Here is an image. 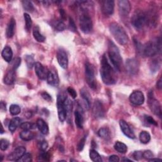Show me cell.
Instances as JSON below:
<instances>
[{
    "label": "cell",
    "instance_id": "cell-19",
    "mask_svg": "<svg viewBox=\"0 0 162 162\" xmlns=\"http://www.w3.org/2000/svg\"><path fill=\"white\" fill-rule=\"evenodd\" d=\"M47 82L48 83L53 87H57L59 84V78L58 76L54 71H48L47 76Z\"/></svg>",
    "mask_w": 162,
    "mask_h": 162
},
{
    "label": "cell",
    "instance_id": "cell-9",
    "mask_svg": "<svg viewBox=\"0 0 162 162\" xmlns=\"http://www.w3.org/2000/svg\"><path fill=\"white\" fill-rule=\"evenodd\" d=\"M125 67L127 72L130 75H135L137 74L140 69V63L135 58L128 59L126 61Z\"/></svg>",
    "mask_w": 162,
    "mask_h": 162
},
{
    "label": "cell",
    "instance_id": "cell-52",
    "mask_svg": "<svg viewBox=\"0 0 162 162\" xmlns=\"http://www.w3.org/2000/svg\"><path fill=\"white\" fill-rule=\"evenodd\" d=\"M48 146V143L46 142V141H42L40 143V145H39V148H40V150L42 151H46V150L47 149Z\"/></svg>",
    "mask_w": 162,
    "mask_h": 162
},
{
    "label": "cell",
    "instance_id": "cell-21",
    "mask_svg": "<svg viewBox=\"0 0 162 162\" xmlns=\"http://www.w3.org/2000/svg\"><path fill=\"white\" fill-rule=\"evenodd\" d=\"M16 26V22L13 18H11L10 20L6 31V34L7 37L11 38L13 36L15 32V27Z\"/></svg>",
    "mask_w": 162,
    "mask_h": 162
},
{
    "label": "cell",
    "instance_id": "cell-32",
    "mask_svg": "<svg viewBox=\"0 0 162 162\" xmlns=\"http://www.w3.org/2000/svg\"><path fill=\"white\" fill-rule=\"evenodd\" d=\"M33 36L34 39L39 42H42L45 41V37L42 35L39 32V29L38 27H35L33 29Z\"/></svg>",
    "mask_w": 162,
    "mask_h": 162
},
{
    "label": "cell",
    "instance_id": "cell-45",
    "mask_svg": "<svg viewBox=\"0 0 162 162\" xmlns=\"http://www.w3.org/2000/svg\"><path fill=\"white\" fill-rule=\"evenodd\" d=\"M85 143H86V137H84L83 138L81 139L77 145V150L79 151H81L84 149Z\"/></svg>",
    "mask_w": 162,
    "mask_h": 162
},
{
    "label": "cell",
    "instance_id": "cell-31",
    "mask_svg": "<svg viewBox=\"0 0 162 162\" xmlns=\"http://www.w3.org/2000/svg\"><path fill=\"white\" fill-rule=\"evenodd\" d=\"M140 140L143 144H148L151 140L150 134L146 131H142L140 134Z\"/></svg>",
    "mask_w": 162,
    "mask_h": 162
},
{
    "label": "cell",
    "instance_id": "cell-53",
    "mask_svg": "<svg viewBox=\"0 0 162 162\" xmlns=\"http://www.w3.org/2000/svg\"><path fill=\"white\" fill-rule=\"evenodd\" d=\"M109 161L111 162H119L120 159L119 157L117 155H111L109 158Z\"/></svg>",
    "mask_w": 162,
    "mask_h": 162
},
{
    "label": "cell",
    "instance_id": "cell-47",
    "mask_svg": "<svg viewBox=\"0 0 162 162\" xmlns=\"http://www.w3.org/2000/svg\"><path fill=\"white\" fill-rule=\"evenodd\" d=\"M69 29H70L73 32H76V29H77L75 22H74L73 19L71 17L69 18Z\"/></svg>",
    "mask_w": 162,
    "mask_h": 162
},
{
    "label": "cell",
    "instance_id": "cell-5",
    "mask_svg": "<svg viewBox=\"0 0 162 162\" xmlns=\"http://www.w3.org/2000/svg\"><path fill=\"white\" fill-rule=\"evenodd\" d=\"M131 23L136 29H142L146 24H148L147 14L142 11L135 12L132 17Z\"/></svg>",
    "mask_w": 162,
    "mask_h": 162
},
{
    "label": "cell",
    "instance_id": "cell-44",
    "mask_svg": "<svg viewBox=\"0 0 162 162\" xmlns=\"http://www.w3.org/2000/svg\"><path fill=\"white\" fill-rule=\"evenodd\" d=\"M50 157H51V155H50V153L49 152H45V151H42L40 156H39L40 159H41L42 160H44V161H49L50 159Z\"/></svg>",
    "mask_w": 162,
    "mask_h": 162
},
{
    "label": "cell",
    "instance_id": "cell-56",
    "mask_svg": "<svg viewBox=\"0 0 162 162\" xmlns=\"http://www.w3.org/2000/svg\"><path fill=\"white\" fill-rule=\"evenodd\" d=\"M60 14H61V16L62 18L63 19H65L66 18V13H65V11L61 9V10H60Z\"/></svg>",
    "mask_w": 162,
    "mask_h": 162
},
{
    "label": "cell",
    "instance_id": "cell-30",
    "mask_svg": "<svg viewBox=\"0 0 162 162\" xmlns=\"http://www.w3.org/2000/svg\"><path fill=\"white\" fill-rule=\"evenodd\" d=\"M114 148L120 153H125L127 151V146L123 143L117 141L114 145Z\"/></svg>",
    "mask_w": 162,
    "mask_h": 162
},
{
    "label": "cell",
    "instance_id": "cell-18",
    "mask_svg": "<svg viewBox=\"0 0 162 162\" xmlns=\"http://www.w3.org/2000/svg\"><path fill=\"white\" fill-rule=\"evenodd\" d=\"M115 7V2L112 0H106L103 2L102 10L105 15H111L113 13Z\"/></svg>",
    "mask_w": 162,
    "mask_h": 162
},
{
    "label": "cell",
    "instance_id": "cell-4",
    "mask_svg": "<svg viewBox=\"0 0 162 162\" xmlns=\"http://www.w3.org/2000/svg\"><path fill=\"white\" fill-rule=\"evenodd\" d=\"M110 31L113 37L120 44L125 45L129 41L128 36L122 27L117 23H112L110 26Z\"/></svg>",
    "mask_w": 162,
    "mask_h": 162
},
{
    "label": "cell",
    "instance_id": "cell-6",
    "mask_svg": "<svg viewBox=\"0 0 162 162\" xmlns=\"http://www.w3.org/2000/svg\"><path fill=\"white\" fill-rule=\"evenodd\" d=\"M85 75L86 80L89 86L92 89H95L97 87V84L95 75V70L93 66L89 62H87L86 63Z\"/></svg>",
    "mask_w": 162,
    "mask_h": 162
},
{
    "label": "cell",
    "instance_id": "cell-25",
    "mask_svg": "<svg viewBox=\"0 0 162 162\" xmlns=\"http://www.w3.org/2000/svg\"><path fill=\"white\" fill-rule=\"evenodd\" d=\"M64 107L65 108L66 110V119H71V113H72V108H73V103L72 101L68 98H66L64 103Z\"/></svg>",
    "mask_w": 162,
    "mask_h": 162
},
{
    "label": "cell",
    "instance_id": "cell-38",
    "mask_svg": "<svg viewBox=\"0 0 162 162\" xmlns=\"http://www.w3.org/2000/svg\"><path fill=\"white\" fill-rule=\"evenodd\" d=\"M10 146V143L8 140H5V139H2L0 141V148L2 151L7 150Z\"/></svg>",
    "mask_w": 162,
    "mask_h": 162
},
{
    "label": "cell",
    "instance_id": "cell-42",
    "mask_svg": "<svg viewBox=\"0 0 162 162\" xmlns=\"http://www.w3.org/2000/svg\"><path fill=\"white\" fill-rule=\"evenodd\" d=\"M20 64H21V59L20 58H17L12 62L11 68L13 69V70L16 71L17 68L20 66Z\"/></svg>",
    "mask_w": 162,
    "mask_h": 162
},
{
    "label": "cell",
    "instance_id": "cell-15",
    "mask_svg": "<svg viewBox=\"0 0 162 162\" xmlns=\"http://www.w3.org/2000/svg\"><path fill=\"white\" fill-rule=\"evenodd\" d=\"M34 68L36 74L40 79L44 80L47 79L48 71H46V69L41 63H40L39 62L36 63L34 65Z\"/></svg>",
    "mask_w": 162,
    "mask_h": 162
},
{
    "label": "cell",
    "instance_id": "cell-17",
    "mask_svg": "<svg viewBox=\"0 0 162 162\" xmlns=\"http://www.w3.org/2000/svg\"><path fill=\"white\" fill-rule=\"evenodd\" d=\"M119 124H120V129H121L122 132L125 135H126L127 137H129L130 139H134L135 138L134 133L131 130L130 127H129V125H128V124L125 121H124L123 120H121L119 122Z\"/></svg>",
    "mask_w": 162,
    "mask_h": 162
},
{
    "label": "cell",
    "instance_id": "cell-3",
    "mask_svg": "<svg viewBox=\"0 0 162 162\" xmlns=\"http://www.w3.org/2000/svg\"><path fill=\"white\" fill-rule=\"evenodd\" d=\"M161 41L160 37H156L143 46L141 53L146 56H154L161 52Z\"/></svg>",
    "mask_w": 162,
    "mask_h": 162
},
{
    "label": "cell",
    "instance_id": "cell-59",
    "mask_svg": "<svg viewBox=\"0 0 162 162\" xmlns=\"http://www.w3.org/2000/svg\"><path fill=\"white\" fill-rule=\"evenodd\" d=\"M4 132V130H3V126H2V131H1V134H3Z\"/></svg>",
    "mask_w": 162,
    "mask_h": 162
},
{
    "label": "cell",
    "instance_id": "cell-7",
    "mask_svg": "<svg viewBox=\"0 0 162 162\" xmlns=\"http://www.w3.org/2000/svg\"><path fill=\"white\" fill-rule=\"evenodd\" d=\"M79 25L81 31L84 34H89L92 29V22L90 16L86 13H82L79 17Z\"/></svg>",
    "mask_w": 162,
    "mask_h": 162
},
{
    "label": "cell",
    "instance_id": "cell-50",
    "mask_svg": "<svg viewBox=\"0 0 162 162\" xmlns=\"http://www.w3.org/2000/svg\"><path fill=\"white\" fill-rule=\"evenodd\" d=\"M67 92H68V94L70 95L73 98H76L77 97V92L72 87H68L67 88Z\"/></svg>",
    "mask_w": 162,
    "mask_h": 162
},
{
    "label": "cell",
    "instance_id": "cell-24",
    "mask_svg": "<svg viewBox=\"0 0 162 162\" xmlns=\"http://www.w3.org/2000/svg\"><path fill=\"white\" fill-rule=\"evenodd\" d=\"M75 122L77 127L79 129H82L84 125V117L82 112L81 113L80 110H77L74 113Z\"/></svg>",
    "mask_w": 162,
    "mask_h": 162
},
{
    "label": "cell",
    "instance_id": "cell-36",
    "mask_svg": "<svg viewBox=\"0 0 162 162\" xmlns=\"http://www.w3.org/2000/svg\"><path fill=\"white\" fill-rule=\"evenodd\" d=\"M22 3L23 7H24L25 10H26L28 12H34V5L32 3V2L26 0V1H23Z\"/></svg>",
    "mask_w": 162,
    "mask_h": 162
},
{
    "label": "cell",
    "instance_id": "cell-29",
    "mask_svg": "<svg viewBox=\"0 0 162 162\" xmlns=\"http://www.w3.org/2000/svg\"><path fill=\"white\" fill-rule=\"evenodd\" d=\"M161 66V61L158 58L153 59L150 63V70L153 73H155L158 71Z\"/></svg>",
    "mask_w": 162,
    "mask_h": 162
},
{
    "label": "cell",
    "instance_id": "cell-39",
    "mask_svg": "<svg viewBox=\"0 0 162 162\" xmlns=\"http://www.w3.org/2000/svg\"><path fill=\"white\" fill-rule=\"evenodd\" d=\"M26 61L27 63V65L29 68H31L35 65L34 58L32 56L27 55L26 57Z\"/></svg>",
    "mask_w": 162,
    "mask_h": 162
},
{
    "label": "cell",
    "instance_id": "cell-8",
    "mask_svg": "<svg viewBox=\"0 0 162 162\" xmlns=\"http://www.w3.org/2000/svg\"><path fill=\"white\" fill-rule=\"evenodd\" d=\"M67 96L64 94H59L57 97V110L58 119L61 122H63L66 119V113L64 107V101Z\"/></svg>",
    "mask_w": 162,
    "mask_h": 162
},
{
    "label": "cell",
    "instance_id": "cell-35",
    "mask_svg": "<svg viewBox=\"0 0 162 162\" xmlns=\"http://www.w3.org/2000/svg\"><path fill=\"white\" fill-rule=\"evenodd\" d=\"M24 16L25 22H26V29L27 31L29 32L31 30L32 25V18H31V16L27 13H25L24 14Z\"/></svg>",
    "mask_w": 162,
    "mask_h": 162
},
{
    "label": "cell",
    "instance_id": "cell-58",
    "mask_svg": "<svg viewBox=\"0 0 162 162\" xmlns=\"http://www.w3.org/2000/svg\"><path fill=\"white\" fill-rule=\"evenodd\" d=\"M122 161H132L131 160H129V159H128V158H124V159L122 160Z\"/></svg>",
    "mask_w": 162,
    "mask_h": 162
},
{
    "label": "cell",
    "instance_id": "cell-54",
    "mask_svg": "<svg viewBox=\"0 0 162 162\" xmlns=\"http://www.w3.org/2000/svg\"><path fill=\"white\" fill-rule=\"evenodd\" d=\"M156 87L158 89H161V87H162V81H161V78H160L157 84H156Z\"/></svg>",
    "mask_w": 162,
    "mask_h": 162
},
{
    "label": "cell",
    "instance_id": "cell-51",
    "mask_svg": "<svg viewBox=\"0 0 162 162\" xmlns=\"http://www.w3.org/2000/svg\"><path fill=\"white\" fill-rule=\"evenodd\" d=\"M41 96L42 97V98L44 100L47 101H51L52 100V96L48 93V92H42V93H41Z\"/></svg>",
    "mask_w": 162,
    "mask_h": 162
},
{
    "label": "cell",
    "instance_id": "cell-14",
    "mask_svg": "<svg viewBox=\"0 0 162 162\" xmlns=\"http://www.w3.org/2000/svg\"><path fill=\"white\" fill-rule=\"evenodd\" d=\"M26 152V149L24 146H19L8 157L10 161L19 160Z\"/></svg>",
    "mask_w": 162,
    "mask_h": 162
},
{
    "label": "cell",
    "instance_id": "cell-1",
    "mask_svg": "<svg viewBox=\"0 0 162 162\" xmlns=\"http://www.w3.org/2000/svg\"><path fill=\"white\" fill-rule=\"evenodd\" d=\"M115 68L110 62L108 55L105 54L101 61V77L106 85H113L117 82Z\"/></svg>",
    "mask_w": 162,
    "mask_h": 162
},
{
    "label": "cell",
    "instance_id": "cell-13",
    "mask_svg": "<svg viewBox=\"0 0 162 162\" xmlns=\"http://www.w3.org/2000/svg\"><path fill=\"white\" fill-rule=\"evenodd\" d=\"M118 5L120 15L122 17H127L131 9L130 2L127 0H120L118 3Z\"/></svg>",
    "mask_w": 162,
    "mask_h": 162
},
{
    "label": "cell",
    "instance_id": "cell-28",
    "mask_svg": "<svg viewBox=\"0 0 162 162\" xmlns=\"http://www.w3.org/2000/svg\"><path fill=\"white\" fill-rule=\"evenodd\" d=\"M20 122H21V119L18 117H15V118H13V119H12L11 121L10 122V124L8 125L9 130L12 132H15L16 130V129H17V127L20 124Z\"/></svg>",
    "mask_w": 162,
    "mask_h": 162
},
{
    "label": "cell",
    "instance_id": "cell-34",
    "mask_svg": "<svg viewBox=\"0 0 162 162\" xmlns=\"http://www.w3.org/2000/svg\"><path fill=\"white\" fill-rule=\"evenodd\" d=\"M89 156L91 160L95 162H101L103 161L100 155L95 150H91L90 151Z\"/></svg>",
    "mask_w": 162,
    "mask_h": 162
},
{
    "label": "cell",
    "instance_id": "cell-11",
    "mask_svg": "<svg viewBox=\"0 0 162 162\" xmlns=\"http://www.w3.org/2000/svg\"><path fill=\"white\" fill-rule=\"evenodd\" d=\"M149 105L151 110L155 115H157L159 117H161V109L160 103L157 100L154 98L152 95H150L149 96Z\"/></svg>",
    "mask_w": 162,
    "mask_h": 162
},
{
    "label": "cell",
    "instance_id": "cell-55",
    "mask_svg": "<svg viewBox=\"0 0 162 162\" xmlns=\"http://www.w3.org/2000/svg\"><path fill=\"white\" fill-rule=\"evenodd\" d=\"M1 110L3 111H6V103L3 101L1 102Z\"/></svg>",
    "mask_w": 162,
    "mask_h": 162
},
{
    "label": "cell",
    "instance_id": "cell-10",
    "mask_svg": "<svg viewBox=\"0 0 162 162\" xmlns=\"http://www.w3.org/2000/svg\"><path fill=\"white\" fill-rule=\"evenodd\" d=\"M145 100L144 94L140 91H134L129 96L130 103L136 106L142 105L145 102Z\"/></svg>",
    "mask_w": 162,
    "mask_h": 162
},
{
    "label": "cell",
    "instance_id": "cell-49",
    "mask_svg": "<svg viewBox=\"0 0 162 162\" xmlns=\"http://www.w3.org/2000/svg\"><path fill=\"white\" fill-rule=\"evenodd\" d=\"M56 29L58 31H63L65 29V25L63 22H59L56 26Z\"/></svg>",
    "mask_w": 162,
    "mask_h": 162
},
{
    "label": "cell",
    "instance_id": "cell-20",
    "mask_svg": "<svg viewBox=\"0 0 162 162\" xmlns=\"http://www.w3.org/2000/svg\"><path fill=\"white\" fill-rule=\"evenodd\" d=\"M36 125L39 130V131L44 135H47L49 132V127L44 120L42 119H39L37 120Z\"/></svg>",
    "mask_w": 162,
    "mask_h": 162
},
{
    "label": "cell",
    "instance_id": "cell-26",
    "mask_svg": "<svg viewBox=\"0 0 162 162\" xmlns=\"http://www.w3.org/2000/svg\"><path fill=\"white\" fill-rule=\"evenodd\" d=\"M81 95L84 101L86 108L87 109H89L91 105V96L89 92L86 89H82L81 91Z\"/></svg>",
    "mask_w": 162,
    "mask_h": 162
},
{
    "label": "cell",
    "instance_id": "cell-48",
    "mask_svg": "<svg viewBox=\"0 0 162 162\" xmlns=\"http://www.w3.org/2000/svg\"><path fill=\"white\" fill-rule=\"evenodd\" d=\"M132 156L135 160H140L143 158V153L141 151H135L132 154Z\"/></svg>",
    "mask_w": 162,
    "mask_h": 162
},
{
    "label": "cell",
    "instance_id": "cell-43",
    "mask_svg": "<svg viewBox=\"0 0 162 162\" xmlns=\"http://www.w3.org/2000/svg\"><path fill=\"white\" fill-rule=\"evenodd\" d=\"M145 120L149 124L158 126L157 122L154 120V119L153 117H151V116H149V115H146V116L145 117Z\"/></svg>",
    "mask_w": 162,
    "mask_h": 162
},
{
    "label": "cell",
    "instance_id": "cell-33",
    "mask_svg": "<svg viewBox=\"0 0 162 162\" xmlns=\"http://www.w3.org/2000/svg\"><path fill=\"white\" fill-rule=\"evenodd\" d=\"M98 135L105 140L110 139V131L108 128H101L98 130Z\"/></svg>",
    "mask_w": 162,
    "mask_h": 162
},
{
    "label": "cell",
    "instance_id": "cell-12",
    "mask_svg": "<svg viewBox=\"0 0 162 162\" xmlns=\"http://www.w3.org/2000/svg\"><path fill=\"white\" fill-rule=\"evenodd\" d=\"M56 58L60 66L63 69H66L68 65V59L65 51L63 49H59L57 52Z\"/></svg>",
    "mask_w": 162,
    "mask_h": 162
},
{
    "label": "cell",
    "instance_id": "cell-22",
    "mask_svg": "<svg viewBox=\"0 0 162 162\" xmlns=\"http://www.w3.org/2000/svg\"><path fill=\"white\" fill-rule=\"evenodd\" d=\"M2 56L7 62H10L13 57V52L12 48L9 46H5L2 52Z\"/></svg>",
    "mask_w": 162,
    "mask_h": 162
},
{
    "label": "cell",
    "instance_id": "cell-23",
    "mask_svg": "<svg viewBox=\"0 0 162 162\" xmlns=\"http://www.w3.org/2000/svg\"><path fill=\"white\" fill-rule=\"evenodd\" d=\"M15 81V71L13 69L10 70L7 72L4 78V82L7 85H12Z\"/></svg>",
    "mask_w": 162,
    "mask_h": 162
},
{
    "label": "cell",
    "instance_id": "cell-57",
    "mask_svg": "<svg viewBox=\"0 0 162 162\" xmlns=\"http://www.w3.org/2000/svg\"><path fill=\"white\" fill-rule=\"evenodd\" d=\"M161 160L159 159V158H151L150 160H149V161H161Z\"/></svg>",
    "mask_w": 162,
    "mask_h": 162
},
{
    "label": "cell",
    "instance_id": "cell-16",
    "mask_svg": "<svg viewBox=\"0 0 162 162\" xmlns=\"http://www.w3.org/2000/svg\"><path fill=\"white\" fill-rule=\"evenodd\" d=\"M93 113L96 118H103L105 116V109L103 104L98 100H96L93 106Z\"/></svg>",
    "mask_w": 162,
    "mask_h": 162
},
{
    "label": "cell",
    "instance_id": "cell-41",
    "mask_svg": "<svg viewBox=\"0 0 162 162\" xmlns=\"http://www.w3.org/2000/svg\"><path fill=\"white\" fill-rule=\"evenodd\" d=\"M21 161H24V162H29L32 161V155L29 153H26L19 160Z\"/></svg>",
    "mask_w": 162,
    "mask_h": 162
},
{
    "label": "cell",
    "instance_id": "cell-46",
    "mask_svg": "<svg viewBox=\"0 0 162 162\" xmlns=\"http://www.w3.org/2000/svg\"><path fill=\"white\" fill-rule=\"evenodd\" d=\"M143 158L149 160L151 158H153V153L150 151V150H147V151H145L143 153Z\"/></svg>",
    "mask_w": 162,
    "mask_h": 162
},
{
    "label": "cell",
    "instance_id": "cell-2",
    "mask_svg": "<svg viewBox=\"0 0 162 162\" xmlns=\"http://www.w3.org/2000/svg\"><path fill=\"white\" fill-rule=\"evenodd\" d=\"M108 56L116 71H120L122 65V58L119 48L112 41H109Z\"/></svg>",
    "mask_w": 162,
    "mask_h": 162
},
{
    "label": "cell",
    "instance_id": "cell-37",
    "mask_svg": "<svg viewBox=\"0 0 162 162\" xmlns=\"http://www.w3.org/2000/svg\"><path fill=\"white\" fill-rule=\"evenodd\" d=\"M21 111V108L18 105H12L10 106V112L12 115H17Z\"/></svg>",
    "mask_w": 162,
    "mask_h": 162
},
{
    "label": "cell",
    "instance_id": "cell-40",
    "mask_svg": "<svg viewBox=\"0 0 162 162\" xmlns=\"http://www.w3.org/2000/svg\"><path fill=\"white\" fill-rule=\"evenodd\" d=\"M34 125L29 122H24L20 124V128L22 130H31L34 129Z\"/></svg>",
    "mask_w": 162,
    "mask_h": 162
},
{
    "label": "cell",
    "instance_id": "cell-27",
    "mask_svg": "<svg viewBox=\"0 0 162 162\" xmlns=\"http://www.w3.org/2000/svg\"><path fill=\"white\" fill-rule=\"evenodd\" d=\"M20 137L22 140L28 141L32 140L34 137V134L30 130H23L20 134Z\"/></svg>",
    "mask_w": 162,
    "mask_h": 162
}]
</instances>
